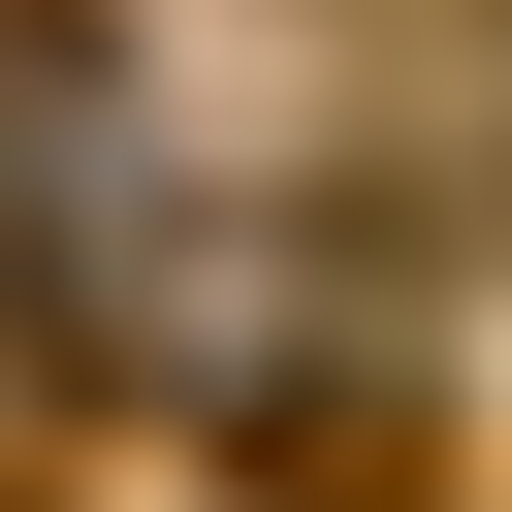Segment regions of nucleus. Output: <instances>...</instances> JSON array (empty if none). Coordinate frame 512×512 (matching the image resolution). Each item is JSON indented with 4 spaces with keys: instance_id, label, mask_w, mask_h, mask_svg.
<instances>
[{
    "instance_id": "1",
    "label": "nucleus",
    "mask_w": 512,
    "mask_h": 512,
    "mask_svg": "<svg viewBox=\"0 0 512 512\" xmlns=\"http://www.w3.org/2000/svg\"><path fill=\"white\" fill-rule=\"evenodd\" d=\"M256 512H416V384H256Z\"/></svg>"
}]
</instances>
